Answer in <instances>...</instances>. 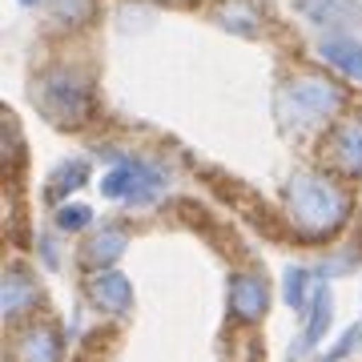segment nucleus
I'll return each instance as SVG.
<instances>
[{
	"label": "nucleus",
	"instance_id": "1",
	"mask_svg": "<svg viewBox=\"0 0 362 362\" xmlns=\"http://www.w3.org/2000/svg\"><path fill=\"white\" fill-rule=\"evenodd\" d=\"M286 197H290V218L302 230V238H326V233H334L346 221V209H350L346 194L330 177H318V173H298L290 181Z\"/></svg>",
	"mask_w": 362,
	"mask_h": 362
},
{
	"label": "nucleus",
	"instance_id": "2",
	"mask_svg": "<svg viewBox=\"0 0 362 362\" xmlns=\"http://www.w3.org/2000/svg\"><path fill=\"white\" fill-rule=\"evenodd\" d=\"M338 105H342L338 85H330V81H322V77L286 81L282 93H278V117H282L286 125H294V129H302V125H314V121L330 117Z\"/></svg>",
	"mask_w": 362,
	"mask_h": 362
},
{
	"label": "nucleus",
	"instance_id": "3",
	"mask_svg": "<svg viewBox=\"0 0 362 362\" xmlns=\"http://www.w3.org/2000/svg\"><path fill=\"white\" fill-rule=\"evenodd\" d=\"M33 93H37V105L45 109V117L57 125H81L89 117V85L69 69L45 73Z\"/></svg>",
	"mask_w": 362,
	"mask_h": 362
},
{
	"label": "nucleus",
	"instance_id": "4",
	"mask_svg": "<svg viewBox=\"0 0 362 362\" xmlns=\"http://www.w3.org/2000/svg\"><path fill=\"white\" fill-rule=\"evenodd\" d=\"M161 189H165V173L157 165H145V161H125L101 177V194L117 197L125 206H149V202H157Z\"/></svg>",
	"mask_w": 362,
	"mask_h": 362
},
{
	"label": "nucleus",
	"instance_id": "5",
	"mask_svg": "<svg viewBox=\"0 0 362 362\" xmlns=\"http://www.w3.org/2000/svg\"><path fill=\"white\" fill-rule=\"evenodd\" d=\"M230 314L238 322H258L266 314V282L254 274H233L230 278Z\"/></svg>",
	"mask_w": 362,
	"mask_h": 362
},
{
	"label": "nucleus",
	"instance_id": "6",
	"mask_svg": "<svg viewBox=\"0 0 362 362\" xmlns=\"http://www.w3.org/2000/svg\"><path fill=\"white\" fill-rule=\"evenodd\" d=\"M13 362H61V334L52 326H25L13 342Z\"/></svg>",
	"mask_w": 362,
	"mask_h": 362
},
{
	"label": "nucleus",
	"instance_id": "7",
	"mask_svg": "<svg viewBox=\"0 0 362 362\" xmlns=\"http://www.w3.org/2000/svg\"><path fill=\"white\" fill-rule=\"evenodd\" d=\"M37 302H40L37 278H33L28 270H21V266H13V270L4 274V318H8V322H16V318H21V314H28Z\"/></svg>",
	"mask_w": 362,
	"mask_h": 362
},
{
	"label": "nucleus",
	"instance_id": "8",
	"mask_svg": "<svg viewBox=\"0 0 362 362\" xmlns=\"http://www.w3.org/2000/svg\"><path fill=\"white\" fill-rule=\"evenodd\" d=\"M330 157L342 173H362V117H346L330 137Z\"/></svg>",
	"mask_w": 362,
	"mask_h": 362
},
{
	"label": "nucleus",
	"instance_id": "9",
	"mask_svg": "<svg viewBox=\"0 0 362 362\" xmlns=\"http://www.w3.org/2000/svg\"><path fill=\"white\" fill-rule=\"evenodd\" d=\"M89 298L97 302V306H101V310L121 314V310H129L133 286L125 282V274H117V270H97V274H93V282H89Z\"/></svg>",
	"mask_w": 362,
	"mask_h": 362
},
{
	"label": "nucleus",
	"instance_id": "10",
	"mask_svg": "<svg viewBox=\"0 0 362 362\" xmlns=\"http://www.w3.org/2000/svg\"><path fill=\"white\" fill-rule=\"evenodd\" d=\"M318 52H322L326 65H334L338 73H346V77L362 81V45L350 37H326L322 45H318Z\"/></svg>",
	"mask_w": 362,
	"mask_h": 362
},
{
	"label": "nucleus",
	"instance_id": "11",
	"mask_svg": "<svg viewBox=\"0 0 362 362\" xmlns=\"http://www.w3.org/2000/svg\"><path fill=\"white\" fill-rule=\"evenodd\" d=\"M121 254H125V233L117 230V226H105L101 233H93L89 246H85V262H89L93 270H109Z\"/></svg>",
	"mask_w": 362,
	"mask_h": 362
},
{
	"label": "nucleus",
	"instance_id": "12",
	"mask_svg": "<svg viewBox=\"0 0 362 362\" xmlns=\"http://www.w3.org/2000/svg\"><path fill=\"white\" fill-rule=\"evenodd\" d=\"M302 13L318 21V25H350L354 21V4L350 0H302Z\"/></svg>",
	"mask_w": 362,
	"mask_h": 362
},
{
	"label": "nucleus",
	"instance_id": "13",
	"mask_svg": "<svg viewBox=\"0 0 362 362\" xmlns=\"http://www.w3.org/2000/svg\"><path fill=\"white\" fill-rule=\"evenodd\" d=\"M330 290H318L314 294V302H310V314H306V334H302V350L306 346H314L318 338H322V330L330 326Z\"/></svg>",
	"mask_w": 362,
	"mask_h": 362
},
{
	"label": "nucleus",
	"instance_id": "14",
	"mask_svg": "<svg viewBox=\"0 0 362 362\" xmlns=\"http://www.w3.org/2000/svg\"><path fill=\"white\" fill-rule=\"evenodd\" d=\"M306 290H310V274L302 270V266L286 270V302L294 310H306Z\"/></svg>",
	"mask_w": 362,
	"mask_h": 362
},
{
	"label": "nucleus",
	"instance_id": "15",
	"mask_svg": "<svg viewBox=\"0 0 362 362\" xmlns=\"http://www.w3.org/2000/svg\"><path fill=\"white\" fill-rule=\"evenodd\" d=\"M85 165L81 161H73V165H61L57 169V177H52V185H49V197H61L65 189H77V185H85Z\"/></svg>",
	"mask_w": 362,
	"mask_h": 362
},
{
	"label": "nucleus",
	"instance_id": "16",
	"mask_svg": "<svg viewBox=\"0 0 362 362\" xmlns=\"http://www.w3.org/2000/svg\"><path fill=\"white\" fill-rule=\"evenodd\" d=\"M93 0H57V21H69V25H81L89 21Z\"/></svg>",
	"mask_w": 362,
	"mask_h": 362
},
{
	"label": "nucleus",
	"instance_id": "17",
	"mask_svg": "<svg viewBox=\"0 0 362 362\" xmlns=\"http://www.w3.org/2000/svg\"><path fill=\"white\" fill-rule=\"evenodd\" d=\"M89 221H93V214L85 206H61L57 209V226H61V230H85Z\"/></svg>",
	"mask_w": 362,
	"mask_h": 362
},
{
	"label": "nucleus",
	"instance_id": "18",
	"mask_svg": "<svg viewBox=\"0 0 362 362\" xmlns=\"http://www.w3.org/2000/svg\"><path fill=\"white\" fill-rule=\"evenodd\" d=\"M254 21H258V16L250 13L246 4H226V25L230 28H238V33H254Z\"/></svg>",
	"mask_w": 362,
	"mask_h": 362
},
{
	"label": "nucleus",
	"instance_id": "19",
	"mask_svg": "<svg viewBox=\"0 0 362 362\" xmlns=\"http://www.w3.org/2000/svg\"><path fill=\"white\" fill-rule=\"evenodd\" d=\"M358 342H362V326H350V334L342 338L334 350H330V358H342V354H350V350L358 346Z\"/></svg>",
	"mask_w": 362,
	"mask_h": 362
},
{
	"label": "nucleus",
	"instance_id": "20",
	"mask_svg": "<svg viewBox=\"0 0 362 362\" xmlns=\"http://www.w3.org/2000/svg\"><path fill=\"white\" fill-rule=\"evenodd\" d=\"M21 4H37V0H21Z\"/></svg>",
	"mask_w": 362,
	"mask_h": 362
}]
</instances>
